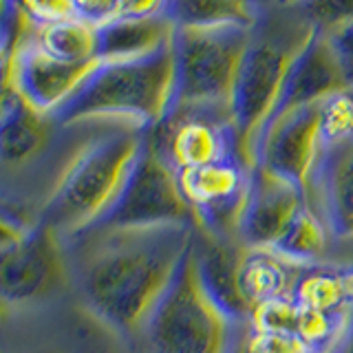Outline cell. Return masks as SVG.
I'll use <instances>...</instances> for the list:
<instances>
[{
    "label": "cell",
    "instance_id": "cell-1",
    "mask_svg": "<svg viewBox=\"0 0 353 353\" xmlns=\"http://www.w3.org/2000/svg\"><path fill=\"white\" fill-rule=\"evenodd\" d=\"M196 239L194 225L93 228L66 241L84 303L108 327L141 336Z\"/></svg>",
    "mask_w": 353,
    "mask_h": 353
},
{
    "label": "cell",
    "instance_id": "cell-2",
    "mask_svg": "<svg viewBox=\"0 0 353 353\" xmlns=\"http://www.w3.org/2000/svg\"><path fill=\"white\" fill-rule=\"evenodd\" d=\"M150 130L115 126L86 139L42 201L38 219L64 241L97 228L113 210Z\"/></svg>",
    "mask_w": 353,
    "mask_h": 353
},
{
    "label": "cell",
    "instance_id": "cell-3",
    "mask_svg": "<svg viewBox=\"0 0 353 353\" xmlns=\"http://www.w3.org/2000/svg\"><path fill=\"white\" fill-rule=\"evenodd\" d=\"M312 31L314 27L301 11L276 0H265L256 25L252 27L230 102L241 152L252 168L254 150L279 106L285 77Z\"/></svg>",
    "mask_w": 353,
    "mask_h": 353
},
{
    "label": "cell",
    "instance_id": "cell-4",
    "mask_svg": "<svg viewBox=\"0 0 353 353\" xmlns=\"http://www.w3.org/2000/svg\"><path fill=\"white\" fill-rule=\"evenodd\" d=\"M174 91V49L168 42L143 58L97 62L80 91L53 119L62 126L113 121L152 130L172 113Z\"/></svg>",
    "mask_w": 353,
    "mask_h": 353
},
{
    "label": "cell",
    "instance_id": "cell-5",
    "mask_svg": "<svg viewBox=\"0 0 353 353\" xmlns=\"http://www.w3.org/2000/svg\"><path fill=\"white\" fill-rule=\"evenodd\" d=\"M250 323H239L205 290L194 245L141 331L148 353H232Z\"/></svg>",
    "mask_w": 353,
    "mask_h": 353
},
{
    "label": "cell",
    "instance_id": "cell-6",
    "mask_svg": "<svg viewBox=\"0 0 353 353\" xmlns=\"http://www.w3.org/2000/svg\"><path fill=\"white\" fill-rule=\"evenodd\" d=\"M250 27H176L172 38L176 91L174 108H230Z\"/></svg>",
    "mask_w": 353,
    "mask_h": 353
},
{
    "label": "cell",
    "instance_id": "cell-7",
    "mask_svg": "<svg viewBox=\"0 0 353 353\" xmlns=\"http://www.w3.org/2000/svg\"><path fill=\"white\" fill-rule=\"evenodd\" d=\"M71 276L66 241L40 221L5 214L0 294L7 305H36L60 294Z\"/></svg>",
    "mask_w": 353,
    "mask_h": 353
},
{
    "label": "cell",
    "instance_id": "cell-8",
    "mask_svg": "<svg viewBox=\"0 0 353 353\" xmlns=\"http://www.w3.org/2000/svg\"><path fill=\"white\" fill-rule=\"evenodd\" d=\"M194 225V212L179 185V174L152 146L150 132L117 203L97 228Z\"/></svg>",
    "mask_w": 353,
    "mask_h": 353
},
{
    "label": "cell",
    "instance_id": "cell-9",
    "mask_svg": "<svg viewBox=\"0 0 353 353\" xmlns=\"http://www.w3.org/2000/svg\"><path fill=\"white\" fill-rule=\"evenodd\" d=\"M176 174L194 212L196 230L216 239L239 241L241 219L252 188V165L241 154H234Z\"/></svg>",
    "mask_w": 353,
    "mask_h": 353
},
{
    "label": "cell",
    "instance_id": "cell-10",
    "mask_svg": "<svg viewBox=\"0 0 353 353\" xmlns=\"http://www.w3.org/2000/svg\"><path fill=\"white\" fill-rule=\"evenodd\" d=\"M150 141L176 172L234 154L243 157L230 108H176L157 128L150 130Z\"/></svg>",
    "mask_w": 353,
    "mask_h": 353
},
{
    "label": "cell",
    "instance_id": "cell-11",
    "mask_svg": "<svg viewBox=\"0 0 353 353\" xmlns=\"http://www.w3.org/2000/svg\"><path fill=\"white\" fill-rule=\"evenodd\" d=\"M320 108L303 106L274 117L254 150V168H265L312 192L325 159Z\"/></svg>",
    "mask_w": 353,
    "mask_h": 353
},
{
    "label": "cell",
    "instance_id": "cell-12",
    "mask_svg": "<svg viewBox=\"0 0 353 353\" xmlns=\"http://www.w3.org/2000/svg\"><path fill=\"white\" fill-rule=\"evenodd\" d=\"M95 66L97 62L73 64L53 58L36 42L33 33H27L3 60V86L16 91L33 110L55 117L80 91Z\"/></svg>",
    "mask_w": 353,
    "mask_h": 353
},
{
    "label": "cell",
    "instance_id": "cell-13",
    "mask_svg": "<svg viewBox=\"0 0 353 353\" xmlns=\"http://www.w3.org/2000/svg\"><path fill=\"white\" fill-rule=\"evenodd\" d=\"M307 203V192L301 185L265 168H254L239 241L245 248L274 250Z\"/></svg>",
    "mask_w": 353,
    "mask_h": 353
},
{
    "label": "cell",
    "instance_id": "cell-14",
    "mask_svg": "<svg viewBox=\"0 0 353 353\" xmlns=\"http://www.w3.org/2000/svg\"><path fill=\"white\" fill-rule=\"evenodd\" d=\"M345 88H349V84L340 69L334 49H331L325 33L314 29L309 40L305 42V47L298 51L290 66L274 117L290 113L294 108L320 104L325 97L345 91Z\"/></svg>",
    "mask_w": 353,
    "mask_h": 353
},
{
    "label": "cell",
    "instance_id": "cell-15",
    "mask_svg": "<svg viewBox=\"0 0 353 353\" xmlns=\"http://www.w3.org/2000/svg\"><path fill=\"white\" fill-rule=\"evenodd\" d=\"M0 115V157L7 170H25L51 148L55 130L62 128L53 117L33 110L9 86H3Z\"/></svg>",
    "mask_w": 353,
    "mask_h": 353
},
{
    "label": "cell",
    "instance_id": "cell-16",
    "mask_svg": "<svg viewBox=\"0 0 353 353\" xmlns=\"http://www.w3.org/2000/svg\"><path fill=\"white\" fill-rule=\"evenodd\" d=\"M243 256H245V245L241 241L216 239L196 230L194 259L205 290L232 318L239 323H250L252 307L241 290Z\"/></svg>",
    "mask_w": 353,
    "mask_h": 353
},
{
    "label": "cell",
    "instance_id": "cell-17",
    "mask_svg": "<svg viewBox=\"0 0 353 353\" xmlns=\"http://www.w3.org/2000/svg\"><path fill=\"white\" fill-rule=\"evenodd\" d=\"M307 199L325 216L331 236L353 239V139L327 148Z\"/></svg>",
    "mask_w": 353,
    "mask_h": 353
},
{
    "label": "cell",
    "instance_id": "cell-18",
    "mask_svg": "<svg viewBox=\"0 0 353 353\" xmlns=\"http://www.w3.org/2000/svg\"><path fill=\"white\" fill-rule=\"evenodd\" d=\"M170 18H110L97 25L99 62L135 60L159 51L174 38Z\"/></svg>",
    "mask_w": 353,
    "mask_h": 353
},
{
    "label": "cell",
    "instance_id": "cell-19",
    "mask_svg": "<svg viewBox=\"0 0 353 353\" xmlns=\"http://www.w3.org/2000/svg\"><path fill=\"white\" fill-rule=\"evenodd\" d=\"M303 270L305 265L285 259L274 250L245 248L241 263V290L252 312L259 305L292 296Z\"/></svg>",
    "mask_w": 353,
    "mask_h": 353
},
{
    "label": "cell",
    "instance_id": "cell-20",
    "mask_svg": "<svg viewBox=\"0 0 353 353\" xmlns=\"http://www.w3.org/2000/svg\"><path fill=\"white\" fill-rule=\"evenodd\" d=\"M292 298L320 314L353 318V265L347 268L305 265Z\"/></svg>",
    "mask_w": 353,
    "mask_h": 353
},
{
    "label": "cell",
    "instance_id": "cell-21",
    "mask_svg": "<svg viewBox=\"0 0 353 353\" xmlns=\"http://www.w3.org/2000/svg\"><path fill=\"white\" fill-rule=\"evenodd\" d=\"M265 0H174L172 22L176 27H254Z\"/></svg>",
    "mask_w": 353,
    "mask_h": 353
},
{
    "label": "cell",
    "instance_id": "cell-22",
    "mask_svg": "<svg viewBox=\"0 0 353 353\" xmlns=\"http://www.w3.org/2000/svg\"><path fill=\"white\" fill-rule=\"evenodd\" d=\"M31 33L40 47L58 60L73 62V64L99 62L97 25H93V22H88L80 16L58 22V25H51L47 29L31 31Z\"/></svg>",
    "mask_w": 353,
    "mask_h": 353
},
{
    "label": "cell",
    "instance_id": "cell-23",
    "mask_svg": "<svg viewBox=\"0 0 353 353\" xmlns=\"http://www.w3.org/2000/svg\"><path fill=\"white\" fill-rule=\"evenodd\" d=\"M329 236L331 230L325 216L312 203H307L301 210V214L294 219L290 230L285 232V236L279 241V245L274 248V252L283 254L285 259L294 263L314 265V261L325 252Z\"/></svg>",
    "mask_w": 353,
    "mask_h": 353
},
{
    "label": "cell",
    "instance_id": "cell-24",
    "mask_svg": "<svg viewBox=\"0 0 353 353\" xmlns=\"http://www.w3.org/2000/svg\"><path fill=\"white\" fill-rule=\"evenodd\" d=\"M320 108V132L325 148L353 139V88L325 97Z\"/></svg>",
    "mask_w": 353,
    "mask_h": 353
},
{
    "label": "cell",
    "instance_id": "cell-25",
    "mask_svg": "<svg viewBox=\"0 0 353 353\" xmlns=\"http://www.w3.org/2000/svg\"><path fill=\"white\" fill-rule=\"evenodd\" d=\"M77 16L75 0H16L14 11L3 16L5 25L22 18L29 31H40Z\"/></svg>",
    "mask_w": 353,
    "mask_h": 353
},
{
    "label": "cell",
    "instance_id": "cell-26",
    "mask_svg": "<svg viewBox=\"0 0 353 353\" xmlns=\"http://www.w3.org/2000/svg\"><path fill=\"white\" fill-rule=\"evenodd\" d=\"M294 7L309 25L323 33L353 25V0H301Z\"/></svg>",
    "mask_w": 353,
    "mask_h": 353
},
{
    "label": "cell",
    "instance_id": "cell-27",
    "mask_svg": "<svg viewBox=\"0 0 353 353\" xmlns=\"http://www.w3.org/2000/svg\"><path fill=\"white\" fill-rule=\"evenodd\" d=\"M245 347L250 353H307V345L294 336L274 334V331H256L248 325Z\"/></svg>",
    "mask_w": 353,
    "mask_h": 353
},
{
    "label": "cell",
    "instance_id": "cell-28",
    "mask_svg": "<svg viewBox=\"0 0 353 353\" xmlns=\"http://www.w3.org/2000/svg\"><path fill=\"white\" fill-rule=\"evenodd\" d=\"M174 0H117L113 18H170Z\"/></svg>",
    "mask_w": 353,
    "mask_h": 353
},
{
    "label": "cell",
    "instance_id": "cell-29",
    "mask_svg": "<svg viewBox=\"0 0 353 353\" xmlns=\"http://www.w3.org/2000/svg\"><path fill=\"white\" fill-rule=\"evenodd\" d=\"M331 49H334L338 64L342 73H345V80L349 88H353V25L338 27L334 31L325 33Z\"/></svg>",
    "mask_w": 353,
    "mask_h": 353
},
{
    "label": "cell",
    "instance_id": "cell-30",
    "mask_svg": "<svg viewBox=\"0 0 353 353\" xmlns=\"http://www.w3.org/2000/svg\"><path fill=\"white\" fill-rule=\"evenodd\" d=\"M75 5L80 18L93 22V25H102L113 18L117 0H75Z\"/></svg>",
    "mask_w": 353,
    "mask_h": 353
},
{
    "label": "cell",
    "instance_id": "cell-31",
    "mask_svg": "<svg viewBox=\"0 0 353 353\" xmlns=\"http://www.w3.org/2000/svg\"><path fill=\"white\" fill-rule=\"evenodd\" d=\"M338 353H353V323H351V327H349V331H347L345 340H342V345H340Z\"/></svg>",
    "mask_w": 353,
    "mask_h": 353
},
{
    "label": "cell",
    "instance_id": "cell-32",
    "mask_svg": "<svg viewBox=\"0 0 353 353\" xmlns=\"http://www.w3.org/2000/svg\"><path fill=\"white\" fill-rule=\"evenodd\" d=\"M245 331H248V327H245ZM245 331L241 334V338H239V342H236V347H234V351H232V353H250L248 347H245Z\"/></svg>",
    "mask_w": 353,
    "mask_h": 353
},
{
    "label": "cell",
    "instance_id": "cell-33",
    "mask_svg": "<svg viewBox=\"0 0 353 353\" xmlns=\"http://www.w3.org/2000/svg\"><path fill=\"white\" fill-rule=\"evenodd\" d=\"M276 3H281V5H287V7H294V5H298L301 0H276Z\"/></svg>",
    "mask_w": 353,
    "mask_h": 353
},
{
    "label": "cell",
    "instance_id": "cell-34",
    "mask_svg": "<svg viewBox=\"0 0 353 353\" xmlns=\"http://www.w3.org/2000/svg\"><path fill=\"white\" fill-rule=\"evenodd\" d=\"M307 353H336V351H325V349H307Z\"/></svg>",
    "mask_w": 353,
    "mask_h": 353
}]
</instances>
